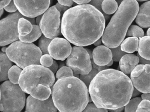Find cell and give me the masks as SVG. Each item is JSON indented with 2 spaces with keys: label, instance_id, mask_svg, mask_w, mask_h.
Masks as SVG:
<instances>
[{
  "label": "cell",
  "instance_id": "1",
  "mask_svg": "<svg viewBox=\"0 0 150 112\" xmlns=\"http://www.w3.org/2000/svg\"><path fill=\"white\" fill-rule=\"evenodd\" d=\"M105 26L104 15L91 4L69 9L62 16L61 33L65 38L78 47L95 43L103 35Z\"/></svg>",
  "mask_w": 150,
  "mask_h": 112
},
{
  "label": "cell",
  "instance_id": "2",
  "mask_svg": "<svg viewBox=\"0 0 150 112\" xmlns=\"http://www.w3.org/2000/svg\"><path fill=\"white\" fill-rule=\"evenodd\" d=\"M88 89L91 99L97 107L113 110L128 103L134 88L127 76L119 70L108 69L99 72Z\"/></svg>",
  "mask_w": 150,
  "mask_h": 112
},
{
  "label": "cell",
  "instance_id": "3",
  "mask_svg": "<svg viewBox=\"0 0 150 112\" xmlns=\"http://www.w3.org/2000/svg\"><path fill=\"white\" fill-rule=\"evenodd\" d=\"M52 92L54 106L60 112H82L89 103L88 88L76 77L58 80Z\"/></svg>",
  "mask_w": 150,
  "mask_h": 112
},
{
  "label": "cell",
  "instance_id": "4",
  "mask_svg": "<svg viewBox=\"0 0 150 112\" xmlns=\"http://www.w3.org/2000/svg\"><path fill=\"white\" fill-rule=\"evenodd\" d=\"M139 9V4L137 1L125 0L122 2L103 33L101 40L105 46L114 48L120 46L129 27L136 18Z\"/></svg>",
  "mask_w": 150,
  "mask_h": 112
},
{
  "label": "cell",
  "instance_id": "5",
  "mask_svg": "<svg viewBox=\"0 0 150 112\" xmlns=\"http://www.w3.org/2000/svg\"><path fill=\"white\" fill-rule=\"evenodd\" d=\"M54 82V74L49 69L40 65H33L24 69L18 84L25 93L31 95L39 84L52 87Z\"/></svg>",
  "mask_w": 150,
  "mask_h": 112
},
{
  "label": "cell",
  "instance_id": "6",
  "mask_svg": "<svg viewBox=\"0 0 150 112\" xmlns=\"http://www.w3.org/2000/svg\"><path fill=\"white\" fill-rule=\"evenodd\" d=\"M6 55L18 67L24 69L33 65H40L42 52L32 43H26L17 40L6 48Z\"/></svg>",
  "mask_w": 150,
  "mask_h": 112
},
{
  "label": "cell",
  "instance_id": "7",
  "mask_svg": "<svg viewBox=\"0 0 150 112\" xmlns=\"http://www.w3.org/2000/svg\"><path fill=\"white\" fill-rule=\"evenodd\" d=\"M0 105L3 112H20L25 103V95L19 84L5 81L0 85Z\"/></svg>",
  "mask_w": 150,
  "mask_h": 112
},
{
  "label": "cell",
  "instance_id": "8",
  "mask_svg": "<svg viewBox=\"0 0 150 112\" xmlns=\"http://www.w3.org/2000/svg\"><path fill=\"white\" fill-rule=\"evenodd\" d=\"M22 18H24L33 25H35L34 18L25 17L18 11L10 14L0 20V46L7 45L19 39L18 23Z\"/></svg>",
  "mask_w": 150,
  "mask_h": 112
},
{
  "label": "cell",
  "instance_id": "9",
  "mask_svg": "<svg viewBox=\"0 0 150 112\" xmlns=\"http://www.w3.org/2000/svg\"><path fill=\"white\" fill-rule=\"evenodd\" d=\"M67 66L76 76L88 74L92 69L91 61L88 52L82 47L74 46L66 61Z\"/></svg>",
  "mask_w": 150,
  "mask_h": 112
},
{
  "label": "cell",
  "instance_id": "10",
  "mask_svg": "<svg viewBox=\"0 0 150 112\" xmlns=\"http://www.w3.org/2000/svg\"><path fill=\"white\" fill-rule=\"evenodd\" d=\"M60 16V13L54 6L49 8L43 14L39 26L46 38L52 39L59 35Z\"/></svg>",
  "mask_w": 150,
  "mask_h": 112
},
{
  "label": "cell",
  "instance_id": "11",
  "mask_svg": "<svg viewBox=\"0 0 150 112\" xmlns=\"http://www.w3.org/2000/svg\"><path fill=\"white\" fill-rule=\"evenodd\" d=\"M18 12L23 16L34 18L48 9L50 1H14Z\"/></svg>",
  "mask_w": 150,
  "mask_h": 112
},
{
  "label": "cell",
  "instance_id": "12",
  "mask_svg": "<svg viewBox=\"0 0 150 112\" xmlns=\"http://www.w3.org/2000/svg\"><path fill=\"white\" fill-rule=\"evenodd\" d=\"M72 50L69 41L62 38L53 39L48 47L49 55L57 60H65L69 56Z\"/></svg>",
  "mask_w": 150,
  "mask_h": 112
},
{
  "label": "cell",
  "instance_id": "13",
  "mask_svg": "<svg viewBox=\"0 0 150 112\" xmlns=\"http://www.w3.org/2000/svg\"><path fill=\"white\" fill-rule=\"evenodd\" d=\"M52 97L47 100L41 101L30 96L26 101L25 112H57Z\"/></svg>",
  "mask_w": 150,
  "mask_h": 112
},
{
  "label": "cell",
  "instance_id": "14",
  "mask_svg": "<svg viewBox=\"0 0 150 112\" xmlns=\"http://www.w3.org/2000/svg\"><path fill=\"white\" fill-rule=\"evenodd\" d=\"M131 77L134 88L143 94L150 93V65L145 64L142 74L137 77Z\"/></svg>",
  "mask_w": 150,
  "mask_h": 112
},
{
  "label": "cell",
  "instance_id": "15",
  "mask_svg": "<svg viewBox=\"0 0 150 112\" xmlns=\"http://www.w3.org/2000/svg\"><path fill=\"white\" fill-rule=\"evenodd\" d=\"M92 54L93 62L100 67L107 66L112 58L111 49L105 46H99L95 47Z\"/></svg>",
  "mask_w": 150,
  "mask_h": 112
},
{
  "label": "cell",
  "instance_id": "16",
  "mask_svg": "<svg viewBox=\"0 0 150 112\" xmlns=\"http://www.w3.org/2000/svg\"><path fill=\"white\" fill-rule=\"evenodd\" d=\"M140 62L139 57L134 55L128 54L124 55L120 61V67L123 74L129 75L131 74L136 66Z\"/></svg>",
  "mask_w": 150,
  "mask_h": 112
},
{
  "label": "cell",
  "instance_id": "17",
  "mask_svg": "<svg viewBox=\"0 0 150 112\" xmlns=\"http://www.w3.org/2000/svg\"><path fill=\"white\" fill-rule=\"evenodd\" d=\"M135 22L142 28H150V1H147L142 4Z\"/></svg>",
  "mask_w": 150,
  "mask_h": 112
},
{
  "label": "cell",
  "instance_id": "18",
  "mask_svg": "<svg viewBox=\"0 0 150 112\" xmlns=\"http://www.w3.org/2000/svg\"><path fill=\"white\" fill-rule=\"evenodd\" d=\"M12 63L6 54L0 52V82L7 81L8 72L12 67Z\"/></svg>",
  "mask_w": 150,
  "mask_h": 112
},
{
  "label": "cell",
  "instance_id": "19",
  "mask_svg": "<svg viewBox=\"0 0 150 112\" xmlns=\"http://www.w3.org/2000/svg\"><path fill=\"white\" fill-rule=\"evenodd\" d=\"M137 51L142 58L150 61V37L144 36L140 38Z\"/></svg>",
  "mask_w": 150,
  "mask_h": 112
},
{
  "label": "cell",
  "instance_id": "20",
  "mask_svg": "<svg viewBox=\"0 0 150 112\" xmlns=\"http://www.w3.org/2000/svg\"><path fill=\"white\" fill-rule=\"evenodd\" d=\"M52 92L50 87L43 84H39L35 88L30 95L36 99L44 101L50 97Z\"/></svg>",
  "mask_w": 150,
  "mask_h": 112
},
{
  "label": "cell",
  "instance_id": "21",
  "mask_svg": "<svg viewBox=\"0 0 150 112\" xmlns=\"http://www.w3.org/2000/svg\"><path fill=\"white\" fill-rule=\"evenodd\" d=\"M139 45V40L136 37H129L122 41L121 44V49L122 52L132 53L137 51Z\"/></svg>",
  "mask_w": 150,
  "mask_h": 112
},
{
  "label": "cell",
  "instance_id": "22",
  "mask_svg": "<svg viewBox=\"0 0 150 112\" xmlns=\"http://www.w3.org/2000/svg\"><path fill=\"white\" fill-rule=\"evenodd\" d=\"M42 35L40 26L37 25H33V30L30 33L24 37L19 35L20 41L24 43H31L39 38Z\"/></svg>",
  "mask_w": 150,
  "mask_h": 112
},
{
  "label": "cell",
  "instance_id": "23",
  "mask_svg": "<svg viewBox=\"0 0 150 112\" xmlns=\"http://www.w3.org/2000/svg\"><path fill=\"white\" fill-rule=\"evenodd\" d=\"M33 30V24L24 18H20L18 23V31L20 36L24 37L30 33Z\"/></svg>",
  "mask_w": 150,
  "mask_h": 112
},
{
  "label": "cell",
  "instance_id": "24",
  "mask_svg": "<svg viewBox=\"0 0 150 112\" xmlns=\"http://www.w3.org/2000/svg\"><path fill=\"white\" fill-rule=\"evenodd\" d=\"M101 7L104 13L107 15H111L117 11L118 4L116 1L114 0L103 1Z\"/></svg>",
  "mask_w": 150,
  "mask_h": 112
},
{
  "label": "cell",
  "instance_id": "25",
  "mask_svg": "<svg viewBox=\"0 0 150 112\" xmlns=\"http://www.w3.org/2000/svg\"><path fill=\"white\" fill-rule=\"evenodd\" d=\"M23 70L17 66H13L8 72V78L10 82L13 84H18L19 77Z\"/></svg>",
  "mask_w": 150,
  "mask_h": 112
},
{
  "label": "cell",
  "instance_id": "26",
  "mask_svg": "<svg viewBox=\"0 0 150 112\" xmlns=\"http://www.w3.org/2000/svg\"><path fill=\"white\" fill-rule=\"evenodd\" d=\"M126 35L127 37H136L141 38L144 37V33L143 29L138 26L132 25L129 28Z\"/></svg>",
  "mask_w": 150,
  "mask_h": 112
},
{
  "label": "cell",
  "instance_id": "27",
  "mask_svg": "<svg viewBox=\"0 0 150 112\" xmlns=\"http://www.w3.org/2000/svg\"><path fill=\"white\" fill-rule=\"evenodd\" d=\"M142 101V98L136 97L130 100L128 103L125 106V112H136L138 105Z\"/></svg>",
  "mask_w": 150,
  "mask_h": 112
},
{
  "label": "cell",
  "instance_id": "28",
  "mask_svg": "<svg viewBox=\"0 0 150 112\" xmlns=\"http://www.w3.org/2000/svg\"><path fill=\"white\" fill-rule=\"evenodd\" d=\"M74 74L73 70L68 67H63L61 68L56 73V78L58 80L67 78V77H74Z\"/></svg>",
  "mask_w": 150,
  "mask_h": 112
},
{
  "label": "cell",
  "instance_id": "29",
  "mask_svg": "<svg viewBox=\"0 0 150 112\" xmlns=\"http://www.w3.org/2000/svg\"><path fill=\"white\" fill-rule=\"evenodd\" d=\"M52 39L47 38L45 36H41L39 40V48L40 49L42 54L44 55L49 54L48 52V47L50 45Z\"/></svg>",
  "mask_w": 150,
  "mask_h": 112
},
{
  "label": "cell",
  "instance_id": "30",
  "mask_svg": "<svg viewBox=\"0 0 150 112\" xmlns=\"http://www.w3.org/2000/svg\"><path fill=\"white\" fill-rule=\"evenodd\" d=\"M98 71L95 69L93 68L91 71L88 74L84 76L80 75L79 79L84 83L87 88H89L90 84L96 75L98 73Z\"/></svg>",
  "mask_w": 150,
  "mask_h": 112
},
{
  "label": "cell",
  "instance_id": "31",
  "mask_svg": "<svg viewBox=\"0 0 150 112\" xmlns=\"http://www.w3.org/2000/svg\"><path fill=\"white\" fill-rule=\"evenodd\" d=\"M112 58V60L113 61L119 62L122 58L125 55L127 54L125 52H122L120 46H119L116 48H111Z\"/></svg>",
  "mask_w": 150,
  "mask_h": 112
},
{
  "label": "cell",
  "instance_id": "32",
  "mask_svg": "<svg viewBox=\"0 0 150 112\" xmlns=\"http://www.w3.org/2000/svg\"><path fill=\"white\" fill-rule=\"evenodd\" d=\"M53 58L49 54L44 55L40 59V63L45 67L49 68L53 62Z\"/></svg>",
  "mask_w": 150,
  "mask_h": 112
},
{
  "label": "cell",
  "instance_id": "33",
  "mask_svg": "<svg viewBox=\"0 0 150 112\" xmlns=\"http://www.w3.org/2000/svg\"><path fill=\"white\" fill-rule=\"evenodd\" d=\"M136 112H150V101L142 100L138 105Z\"/></svg>",
  "mask_w": 150,
  "mask_h": 112
},
{
  "label": "cell",
  "instance_id": "34",
  "mask_svg": "<svg viewBox=\"0 0 150 112\" xmlns=\"http://www.w3.org/2000/svg\"><path fill=\"white\" fill-rule=\"evenodd\" d=\"M82 112H108L107 110L99 108L93 103H90Z\"/></svg>",
  "mask_w": 150,
  "mask_h": 112
},
{
  "label": "cell",
  "instance_id": "35",
  "mask_svg": "<svg viewBox=\"0 0 150 112\" xmlns=\"http://www.w3.org/2000/svg\"><path fill=\"white\" fill-rule=\"evenodd\" d=\"M103 1H91L90 2V4L91 5H92L93 7H95L96 9L99 11H100L104 15V17L106 19H108L109 18L110 16L108 15L105 14L104 13L102 9V3Z\"/></svg>",
  "mask_w": 150,
  "mask_h": 112
},
{
  "label": "cell",
  "instance_id": "36",
  "mask_svg": "<svg viewBox=\"0 0 150 112\" xmlns=\"http://www.w3.org/2000/svg\"><path fill=\"white\" fill-rule=\"evenodd\" d=\"M144 66V64H140L136 66L130 74V77H139L143 71Z\"/></svg>",
  "mask_w": 150,
  "mask_h": 112
},
{
  "label": "cell",
  "instance_id": "37",
  "mask_svg": "<svg viewBox=\"0 0 150 112\" xmlns=\"http://www.w3.org/2000/svg\"><path fill=\"white\" fill-rule=\"evenodd\" d=\"M54 7L56 8L58 11L60 13L61 16H62L63 14L65 13L69 9V7H67V6H63V5H61L59 3H58L56 4Z\"/></svg>",
  "mask_w": 150,
  "mask_h": 112
},
{
  "label": "cell",
  "instance_id": "38",
  "mask_svg": "<svg viewBox=\"0 0 150 112\" xmlns=\"http://www.w3.org/2000/svg\"><path fill=\"white\" fill-rule=\"evenodd\" d=\"M4 9L6 11L9 12H15L17 10L16 7L14 2V1H11L9 4L6 6Z\"/></svg>",
  "mask_w": 150,
  "mask_h": 112
},
{
  "label": "cell",
  "instance_id": "39",
  "mask_svg": "<svg viewBox=\"0 0 150 112\" xmlns=\"http://www.w3.org/2000/svg\"><path fill=\"white\" fill-rule=\"evenodd\" d=\"M58 2L61 5L68 7H71L74 4V1L71 0H61V1H58Z\"/></svg>",
  "mask_w": 150,
  "mask_h": 112
},
{
  "label": "cell",
  "instance_id": "40",
  "mask_svg": "<svg viewBox=\"0 0 150 112\" xmlns=\"http://www.w3.org/2000/svg\"><path fill=\"white\" fill-rule=\"evenodd\" d=\"M92 66H93V68L95 69L98 70V72H100V71H102V70H105V69H109V67L108 66H104V67H100V66H98V65H96L95 63H94L93 61H91Z\"/></svg>",
  "mask_w": 150,
  "mask_h": 112
},
{
  "label": "cell",
  "instance_id": "41",
  "mask_svg": "<svg viewBox=\"0 0 150 112\" xmlns=\"http://www.w3.org/2000/svg\"><path fill=\"white\" fill-rule=\"evenodd\" d=\"M54 74L56 73V72H57V70H58V64H57V62H56L54 61L53 62V64H52V66L51 67H49V68H48Z\"/></svg>",
  "mask_w": 150,
  "mask_h": 112
},
{
  "label": "cell",
  "instance_id": "42",
  "mask_svg": "<svg viewBox=\"0 0 150 112\" xmlns=\"http://www.w3.org/2000/svg\"><path fill=\"white\" fill-rule=\"evenodd\" d=\"M11 1L10 0H3V1H0V10H2L4 8H5L6 6H8Z\"/></svg>",
  "mask_w": 150,
  "mask_h": 112
},
{
  "label": "cell",
  "instance_id": "43",
  "mask_svg": "<svg viewBox=\"0 0 150 112\" xmlns=\"http://www.w3.org/2000/svg\"><path fill=\"white\" fill-rule=\"evenodd\" d=\"M73 1L79 5H84V4H86L90 3L91 1H90V0H76V1Z\"/></svg>",
  "mask_w": 150,
  "mask_h": 112
},
{
  "label": "cell",
  "instance_id": "44",
  "mask_svg": "<svg viewBox=\"0 0 150 112\" xmlns=\"http://www.w3.org/2000/svg\"><path fill=\"white\" fill-rule=\"evenodd\" d=\"M137 55L139 57V60H140V62H139L141 64H144V65H145V64H149L150 65V61L146 60L143 59L138 55V54H137Z\"/></svg>",
  "mask_w": 150,
  "mask_h": 112
},
{
  "label": "cell",
  "instance_id": "45",
  "mask_svg": "<svg viewBox=\"0 0 150 112\" xmlns=\"http://www.w3.org/2000/svg\"><path fill=\"white\" fill-rule=\"evenodd\" d=\"M142 99L143 100H147L150 101V93L143 94L142 95Z\"/></svg>",
  "mask_w": 150,
  "mask_h": 112
},
{
  "label": "cell",
  "instance_id": "46",
  "mask_svg": "<svg viewBox=\"0 0 150 112\" xmlns=\"http://www.w3.org/2000/svg\"><path fill=\"white\" fill-rule=\"evenodd\" d=\"M141 92L138 91L135 88H134V91H133V94H132V97H134L137 96L138 95H140Z\"/></svg>",
  "mask_w": 150,
  "mask_h": 112
},
{
  "label": "cell",
  "instance_id": "47",
  "mask_svg": "<svg viewBox=\"0 0 150 112\" xmlns=\"http://www.w3.org/2000/svg\"><path fill=\"white\" fill-rule=\"evenodd\" d=\"M125 106L122 107V108H119V109H116V110H109V111L111 112H122L123 110H124Z\"/></svg>",
  "mask_w": 150,
  "mask_h": 112
},
{
  "label": "cell",
  "instance_id": "48",
  "mask_svg": "<svg viewBox=\"0 0 150 112\" xmlns=\"http://www.w3.org/2000/svg\"><path fill=\"white\" fill-rule=\"evenodd\" d=\"M43 15H40V16H38L37 18H36V23H37V25L40 24V21H41V18H42Z\"/></svg>",
  "mask_w": 150,
  "mask_h": 112
},
{
  "label": "cell",
  "instance_id": "49",
  "mask_svg": "<svg viewBox=\"0 0 150 112\" xmlns=\"http://www.w3.org/2000/svg\"><path fill=\"white\" fill-rule=\"evenodd\" d=\"M101 42H102L101 39H99L97 41H96L95 43H93V45H94L96 46H99L101 44Z\"/></svg>",
  "mask_w": 150,
  "mask_h": 112
},
{
  "label": "cell",
  "instance_id": "50",
  "mask_svg": "<svg viewBox=\"0 0 150 112\" xmlns=\"http://www.w3.org/2000/svg\"><path fill=\"white\" fill-rule=\"evenodd\" d=\"M113 63V61L112 60L110 62H109V63H108L107 65V66H108V67H110V66H111L112 65Z\"/></svg>",
  "mask_w": 150,
  "mask_h": 112
},
{
  "label": "cell",
  "instance_id": "51",
  "mask_svg": "<svg viewBox=\"0 0 150 112\" xmlns=\"http://www.w3.org/2000/svg\"><path fill=\"white\" fill-rule=\"evenodd\" d=\"M147 34L148 36L150 37V28L148 29V31L147 32Z\"/></svg>",
  "mask_w": 150,
  "mask_h": 112
},
{
  "label": "cell",
  "instance_id": "52",
  "mask_svg": "<svg viewBox=\"0 0 150 112\" xmlns=\"http://www.w3.org/2000/svg\"><path fill=\"white\" fill-rule=\"evenodd\" d=\"M3 9L1 10H0V17H1V15H2L3 13Z\"/></svg>",
  "mask_w": 150,
  "mask_h": 112
},
{
  "label": "cell",
  "instance_id": "53",
  "mask_svg": "<svg viewBox=\"0 0 150 112\" xmlns=\"http://www.w3.org/2000/svg\"><path fill=\"white\" fill-rule=\"evenodd\" d=\"M6 47H4V48H3L2 49V51L3 52H5V51H6Z\"/></svg>",
  "mask_w": 150,
  "mask_h": 112
},
{
  "label": "cell",
  "instance_id": "54",
  "mask_svg": "<svg viewBox=\"0 0 150 112\" xmlns=\"http://www.w3.org/2000/svg\"><path fill=\"white\" fill-rule=\"evenodd\" d=\"M1 90H0V99H1Z\"/></svg>",
  "mask_w": 150,
  "mask_h": 112
},
{
  "label": "cell",
  "instance_id": "55",
  "mask_svg": "<svg viewBox=\"0 0 150 112\" xmlns=\"http://www.w3.org/2000/svg\"><path fill=\"white\" fill-rule=\"evenodd\" d=\"M0 71H1V68H0Z\"/></svg>",
  "mask_w": 150,
  "mask_h": 112
},
{
  "label": "cell",
  "instance_id": "56",
  "mask_svg": "<svg viewBox=\"0 0 150 112\" xmlns=\"http://www.w3.org/2000/svg\"></svg>",
  "mask_w": 150,
  "mask_h": 112
},
{
  "label": "cell",
  "instance_id": "57",
  "mask_svg": "<svg viewBox=\"0 0 150 112\" xmlns=\"http://www.w3.org/2000/svg\"></svg>",
  "mask_w": 150,
  "mask_h": 112
}]
</instances>
